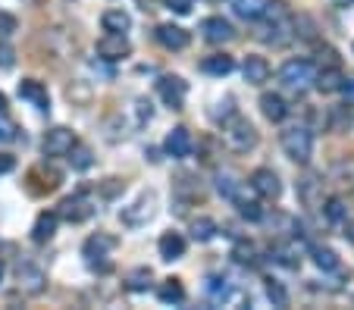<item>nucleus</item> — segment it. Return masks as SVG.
<instances>
[{
  "label": "nucleus",
  "mask_w": 354,
  "mask_h": 310,
  "mask_svg": "<svg viewBox=\"0 0 354 310\" xmlns=\"http://www.w3.org/2000/svg\"><path fill=\"white\" fill-rule=\"evenodd\" d=\"M223 138H226V144L232 151H238V154H244V151H251L254 144H257V129L248 122L244 116H229L226 122H223Z\"/></svg>",
  "instance_id": "nucleus-1"
},
{
  "label": "nucleus",
  "mask_w": 354,
  "mask_h": 310,
  "mask_svg": "<svg viewBox=\"0 0 354 310\" xmlns=\"http://www.w3.org/2000/svg\"><path fill=\"white\" fill-rule=\"evenodd\" d=\"M282 151H286L288 160L295 163H310V157H314V135H310V129L304 126H292L282 132Z\"/></svg>",
  "instance_id": "nucleus-2"
},
{
  "label": "nucleus",
  "mask_w": 354,
  "mask_h": 310,
  "mask_svg": "<svg viewBox=\"0 0 354 310\" xmlns=\"http://www.w3.org/2000/svg\"><path fill=\"white\" fill-rule=\"evenodd\" d=\"M260 23V31H257V38L264 41V44H273V47H282L292 38V31H288V19L279 13V10L270 3L266 7V13L257 19Z\"/></svg>",
  "instance_id": "nucleus-3"
},
{
  "label": "nucleus",
  "mask_w": 354,
  "mask_h": 310,
  "mask_svg": "<svg viewBox=\"0 0 354 310\" xmlns=\"http://www.w3.org/2000/svg\"><path fill=\"white\" fill-rule=\"evenodd\" d=\"M314 75H317V69H314L310 60H288V63H282V69H279V81L292 91L310 88V85H314Z\"/></svg>",
  "instance_id": "nucleus-4"
},
{
  "label": "nucleus",
  "mask_w": 354,
  "mask_h": 310,
  "mask_svg": "<svg viewBox=\"0 0 354 310\" xmlns=\"http://www.w3.org/2000/svg\"><path fill=\"white\" fill-rule=\"evenodd\" d=\"M116 248V238L110 235H91L88 242H85V257H88V266L91 270H101V273H107L110 270V260H107V254Z\"/></svg>",
  "instance_id": "nucleus-5"
},
{
  "label": "nucleus",
  "mask_w": 354,
  "mask_h": 310,
  "mask_svg": "<svg viewBox=\"0 0 354 310\" xmlns=\"http://www.w3.org/2000/svg\"><path fill=\"white\" fill-rule=\"evenodd\" d=\"M75 144V132L66 126H53L45 132V141H41V151L45 157H66L69 148Z\"/></svg>",
  "instance_id": "nucleus-6"
},
{
  "label": "nucleus",
  "mask_w": 354,
  "mask_h": 310,
  "mask_svg": "<svg viewBox=\"0 0 354 310\" xmlns=\"http://www.w3.org/2000/svg\"><path fill=\"white\" fill-rule=\"evenodd\" d=\"M157 94H160V101L166 103L170 110H182L185 94H188V85H185L179 75H163V79L157 81Z\"/></svg>",
  "instance_id": "nucleus-7"
},
{
  "label": "nucleus",
  "mask_w": 354,
  "mask_h": 310,
  "mask_svg": "<svg viewBox=\"0 0 354 310\" xmlns=\"http://www.w3.org/2000/svg\"><path fill=\"white\" fill-rule=\"evenodd\" d=\"M94 201L88 198V194H73V198H66L63 204H60V216L66 222H85L94 216Z\"/></svg>",
  "instance_id": "nucleus-8"
},
{
  "label": "nucleus",
  "mask_w": 354,
  "mask_h": 310,
  "mask_svg": "<svg viewBox=\"0 0 354 310\" xmlns=\"http://www.w3.org/2000/svg\"><path fill=\"white\" fill-rule=\"evenodd\" d=\"M251 188L260 194V198H266V201H279V194H282V182H279V176H276L273 170H266V166H260V170H254L251 172Z\"/></svg>",
  "instance_id": "nucleus-9"
},
{
  "label": "nucleus",
  "mask_w": 354,
  "mask_h": 310,
  "mask_svg": "<svg viewBox=\"0 0 354 310\" xmlns=\"http://www.w3.org/2000/svg\"><path fill=\"white\" fill-rule=\"evenodd\" d=\"M154 194H141L138 201H135L132 207H126V210H123V214H119V220L126 222V226H132V229H138V226H144V222L151 220V216H154Z\"/></svg>",
  "instance_id": "nucleus-10"
},
{
  "label": "nucleus",
  "mask_w": 354,
  "mask_h": 310,
  "mask_svg": "<svg viewBox=\"0 0 354 310\" xmlns=\"http://www.w3.org/2000/svg\"><path fill=\"white\" fill-rule=\"evenodd\" d=\"M129 51H132V44H129L126 35H113V31H107V35L97 41V57H101V60H110V63H116V60L129 57Z\"/></svg>",
  "instance_id": "nucleus-11"
},
{
  "label": "nucleus",
  "mask_w": 354,
  "mask_h": 310,
  "mask_svg": "<svg viewBox=\"0 0 354 310\" xmlns=\"http://www.w3.org/2000/svg\"><path fill=\"white\" fill-rule=\"evenodd\" d=\"M201 35H204L210 44H226V41L236 38V29H232V23L223 19V16H207L204 23H201Z\"/></svg>",
  "instance_id": "nucleus-12"
},
{
  "label": "nucleus",
  "mask_w": 354,
  "mask_h": 310,
  "mask_svg": "<svg viewBox=\"0 0 354 310\" xmlns=\"http://www.w3.org/2000/svg\"><path fill=\"white\" fill-rule=\"evenodd\" d=\"M192 148H194V141H192V132L185 126H176L170 135H166V141H163V151L170 157H176V160H185V157H192Z\"/></svg>",
  "instance_id": "nucleus-13"
},
{
  "label": "nucleus",
  "mask_w": 354,
  "mask_h": 310,
  "mask_svg": "<svg viewBox=\"0 0 354 310\" xmlns=\"http://www.w3.org/2000/svg\"><path fill=\"white\" fill-rule=\"evenodd\" d=\"M19 97H23V101H29L31 107H35V110H41V113L51 110V94H47V88L38 79H23V81H19Z\"/></svg>",
  "instance_id": "nucleus-14"
},
{
  "label": "nucleus",
  "mask_w": 354,
  "mask_h": 310,
  "mask_svg": "<svg viewBox=\"0 0 354 310\" xmlns=\"http://www.w3.org/2000/svg\"><path fill=\"white\" fill-rule=\"evenodd\" d=\"M157 41H160L166 51H185L188 47V41H192V35L182 29V25H173V23H163L157 25Z\"/></svg>",
  "instance_id": "nucleus-15"
},
{
  "label": "nucleus",
  "mask_w": 354,
  "mask_h": 310,
  "mask_svg": "<svg viewBox=\"0 0 354 310\" xmlns=\"http://www.w3.org/2000/svg\"><path fill=\"white\" fill-rule=\"evenodd\" d=\"M185 248H188V242H185L182 232H163L160 242H157V251H160V257L166 260V263L182 260L185 257Z\"/></svg>",
  "instance_id": "nucleus-16"
},
{
  "label": "nucleus",
  "mask_w": 354,
  "mask_h": 310,
  "mask_svg": "<svg viewBox=\"0 0 354 310\" xmlns=\"http://www.w3.org/2000/svg\"><path fill=\"white\" fill-rule=\"evenodd\" d=\"M16 279H19V288H25L29 295H41L45 292V273L31 263H19L16 266Z\"/></svg>",
  "instance_id": "nucleus-17"
},
{
  "label": "nucleus",
  "mask_w": 354,
  "mask_h": 310,
  "mask_svg": "<svg viewBox=\"0 0 354 310\" xmlns=\"http://www.w3.org/2000/svg\"><path fill=\"white\" fill-rule=\"evenodd\" d=\"M242 75L248 85H264V81L270 79V63H266V57H244Z\"/></svg>",
  "instance_id": "nucleus-18"
},
{
  "label": "nucleus",
  "mask_w": 354,
  "mask_h": 310,
  "mask_svg": "<svg viewBox=\"0 0 354 310\" xmlns=\"http://www.w3.org/2000/svg\"><path fill=\"white\" fill-rule=\"evenodd\" d=\"M57 220L60 216L57 214H38V220H35V226H31V242L35 244H47L53 238V232H57Z\"/></svg>",
  "instance_id": "nucleus-19"
},
{
  "label": "nucleus",
  "mask_w": 354,
  "mask_h": 310,
  "mask_svg": "<svg viewBox=\"0 0 354 310\" xmlns=\"http://www.w3.org/2000/svg\"><path fill=\"white\" fill-rule=\"evenodd\" d=\"M101 25H103V31H113V35H126V31L132 29V16H129L126 10H107V13L101 16Z\"/></svg>",
  "instance_id": "nucleus-20"
},
{
  "label": "nucleus",
  "mask_w": 354,
  "mask_h": 310,
  "mask_svg": "<svg viewBox=\"0 0 354 310\" xmlns=\"http://www.w3.org/2000/svg\"><path fill=\"white\" fill-rule=\"evenodd\" d=\"M232 69H236V60L226 57V53H214V57H204V60H201V73L216 75V79L229 75Z\"/></svg>",
  "instance_id": "nucleus-21"
},
{
  "label": "nucleus",
  "mask_w": 354,
  "mask_h": 310,
  "mask_svg": "<svg viewBox=\"0 0 354 310\" xmlns=\"http://www.w3.org/2000/svg\"><path fill=\"white\" fill-rule=\"evenodd\" d=\"M232 3V10H236L242 19H248V23H257L260 16L266 13V7H270V0H229Z\"/></svg>",
  "instance_id": "nucleus-22"
},
{
  "label": "nucleus",
  "mask_w": 354,
  "mask_h": 310,
  "mask_svg": "<svg viewBox=\"0 0 354 310\" xmlns=\"http://www.w3.org/2000/svg\"><path fill=\"white\" fill-rule=\"evenodd\" d=\"M260 113H264L270 122H282V119L288 116V107L279 94H264L260 97Z\"/></svg>",
  "instance_id": "nucleus-23"
},
{
  "label": "nucleus",
  "mask_w": 354,
  "mask_h": 310,
  "mask_svg": "<svg viewBox=\"0 0 354 310\" xmlns=\"http://www.w3.org/2000/svg\"><path fill=\"white\" fill-rule=\"evenodd\" d=\"M342 69L339 66H329V69H323V73H317L314 75V85H317L323 94H332V91H339L342 88Z\"/></svg>",
  "instance_id": "nucleus-24"
},
{
  "label": "nucleus",
  "mask_w": 354,
  "mask_h": 310,
  "mask_svg": "<svg viewBox=\"0 0 354 310\" xmlns=\"http://www.w3.org/2000/svg\"><path fill=\"white\" fill-rule=\"evenodd\" d=\"M216 192H220L226 201H236L238 194H242V182H238L236 172H229V170L216 172Z\"/></svg>",
  "instance_id": "nucleus-25"
},
{
  "label": "nucleus",
  "mask_w": 354,
  "mask_h": 310,
  "mask_svg": "<svg viewBox=\"0 0 354 310\" xmlns=\"http://www.w3.org/2000/svg\"><path fill=\"white\" fill-rule=\"evenodd\" d=\"M66 157H69V163H73V170H79V172H85V170L94 166V154H91V148H85V144H79V141L69 148Z\"/></svg>",
  "instance_id": "nucleus-26"
},
{
  "label": "nucleus",
  "mask_w": 354,
  "mask_h": 310,
  "mask_svg": "<svg viewBox=\"0 0 354 310\" xmlns=\"http://www.w3.org/2000/svg\"><path fill=\"white\" fill-rule=\"evenodd\" d=\"M204 292L214 304H223V301H229V295H232V285H229L226 279H220V276H210V279L204 282Z\"/></svg>",
  "instance_id": "nucleus-27"
},
{
  "label": "nucleus",
  "mask_w": 354,
  "mask_h": 310,
  "mask_svg": "<svg viewBox=\"0 0 354 310\" xmlns=\"http://www.w3.org/2000/svg\"><path fill=\"white\" fill-rule=\"evenodd\" d=\"M157 298H160L163 304H182L185 301V288L179 279H166L160 288H157Z\"/></svg>",
  "instance_id": "nucleus-28"
},
{
  "label": "nucleus",
  "mask_w": 354,
  "mask_h": 310,
  "mask_svg": "<svg viewBox=\"0 0 354 310\" xmlns=\"http://www.w3.org/2000/svg\"><path fill=\"white\" fill-rule=\"evenodd\" d=\"M232 204L238 207V216H242V220H248V222H260V220H264V207H260L257 201H248V198L238 194Z\"/></svg>",
  "instance_id": "nucleus-29"
},
{
  "label": "nucleus",
  "mask_w": 354,
  "mask_h": 310,
  "mask_svg": "<svg viewBox=\"0 0 354 310\" xmlns=\"http://www.w3.org/2000/svg\"><path fill=\"white\" fill-rule=\"evenodd\" d=\"M214 235H216V222L210 220V216H198V220L192 222V238L194 242L204 244V242H210Z\"/></svg>",
  "instance_id": "nucleus-30"
},
{
  "label": "nucleus",
  "mask_w": 354,
  "mask_h": 310,
  "mask_svg": "<svg viewBox=\"0 0 354 310\" xmlns=\"http://www.w3.org/2000/svg\"><path fill=\"white\" fill-rule=\"evenodd\" d=\"M314 263L320 270H326V273H332V270H339V254L332 248H314Z\"/></svg>",
  "instance_id": "nucleus-31"
},
{
  "label": "nucleus",
  "mask_w": 354,
  "mask_h": 310,
  "mask_svg": "<svg viewBox=\"0 0 354 310\" xmlns=\"http://www.w3.org/2000/svg\"><path fill=\"white\" fill-rule=\"evenodd\" d=\"M323 216H326L329 222H345V220H348L345 201H342V198H329V201H326V207H323Z\"/></svg>",
  "instance_id": "nucleus-32"
},
{
  "label": "nucleus",
  "mask_w": 354,
  "mask_h": 310,
  "mask_svg": "<svg viewBox=\"0 0 354 310\" xmlns=\"http://www.w3.org/2000/svg\"><path fill=\"white\" fill-rule=\"evenodd\" d=\"M126 285L132 288V292H148V288H151V270H148V266L132 270V273L126 276Z\"/></svg>",
  "instance_id": "nucleus-33"
},
{
  "label": "nucleus",
  "mask_w": 354,
  "mask_h": 310,
  "mask_svg": "<svg viewBox=\"0 0 354 310\" xmlns=\"http://www.w3.org/2000/svg\"><path fill=\"white\" fill-rule=\"evenodd\" d=\"M266 298L273 301V307H288V292L279 285V282H266Z\"/></svg>",
  "instance_id": "nucleus-34"
},
{
  "label": "nucleus",
  "mask_w": 354,
  "mask_h": 310,
  "mask_svg": "<svg viewBox=\"0 0 354 310\" xmlns=\"http://www.w3.org/2000/svg\"><path fill=\"white\" fill-rule=\"evenodd\" d=\"M16 29H19V23H16L13 13H0V35L7 38V35H13Z\"/></svg>",
  "instance_id": "nucleus-35"
},
{
  "label": "nucleus",
  "mask_w": 354,
  "mask_h": 310,
  "mask_svg": "<svg viewBox=\"0 0 354 310\" xmlns=\"http://www.w3.org/2000/svg\"><path fill=\"white\" fill-rule=\"evenodd\" d=\"M166 7H170L173 13H179V16H188L192 13V7H194V0H166Z\"/></svg>",
  "instance_id": "nucleus-36"
},
{
  "label": "nucleus",
  "mask_w": 354,
  "mask_h": 310,
  "mask_svg": "<svg viewBox=\"0 0 354 310\" xmlns=\"http://www.w3.org/2000/svg\"><path fill=\"white\" fill-rule=\"evenodd\" d=\"M16 63V51L10 44H0V69H10Z\"/></svg>",
  "instance_id": "nucleus-37"
},
{
  "label": "nucleus",
  "mask_w": 354,
  "mask_h": 310,
  "mask_svg": "<svg viewBox=\"0 0 354 310\" xmlns=\"http://www.w3.org/2000/svg\"><path fill=\"white\" fill-rule=\"evenodd\" d=\"M16 170V157L13 154H0V176H7V172Z\"/></svg>",
  "instance_id": "nucleus-38"
},
{
  "label": "nucleus",
  "mask_w": 354,
  "mask_h": 310,
  "mask_svg": "<svg viewBox=\"0 0 354 310\" xmlns=\"http://www.w3.org/2000/svg\"><path fill=\"white\" fill-rule=\"evenodd\" d=\"M342 97H345V103H354V79H342Z\"/></svg>",
  "instance_id": "nucleus-39"
},
{
  "label": "nucleus",
  "mask_w": 354,
  "mask_h": 310,
  "mask_svg": "<svg viewBox=\"0 0 354 310\" xmlns=\"http://www.w3.org/2000/svg\"><path fill=\"white\" fill-rule=\"evenodd\" d=\"M16 138V129L10 126V122H3V119H0V141H13Z\"/></svg>",
  "instance_id": "nucleus-40"
},
{
  "label": "nucleus",
  "mask_w": 354,
  "mask_h": 310,
  "mask_svg": "<svg viewBox=\"0 0 354 310\" xmlns=\"http://www.w3.org/2000/svg\"><path fill=\"white\" fill-rule=\"evenodd\" d=\"M151 119V101H138V122H148Z\"/></svg>",
  "instance_id": "nucleus-41"
},
{
  "label": "nucleus",
  "mask_w": 354,
  "mask_h": 310,
  "mask_svg": "<svg viewBox=\"0 0 354 310\" xmlns=\"http://www.w3.org/2000/svg\"><path fill=\"white\" fill-rule=\"evenodd\" d=\"M345 238L354 244V220H345Z\"/></svg>",
  "instance_id": "nucleus-42"
},
{
  "label": "nucleus",
  "mask_w": 354,
  "mask_h": 310,
  "mask_svg": "<svg viewBox=\"0 0 354 310\" xmlns=\"http://www.w3.org/2000/svg\"><path fill=\"white\" fill-rule=\"evenodd\" d=\"M0 113H7V94L0 91Z\"/></svg>",
  "instance_id": "nucleus-43"
},
{
  "label": "nucleus",
  "mask_w": 354,
  "mask_h": 310,
  "mask_svg": "<svg viewBox=\"0 0 354 310\" xmlns=\"http://www.w3.org/2000/svg\"><path fill=\"white\" fill-rule=\"evenodd\" d=\"M0 279H3V263H0Z\"/></svg>",
  "instance_id": "nucleus-44"
}]
</instances>
